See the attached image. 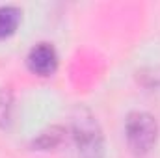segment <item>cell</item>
Returning a JSON list of instances; mask_svg holds the SVG:
<instances>
[{
    "instance_id": "obj_6",
    "label": "cell",
    "mask_w": 160,
    "mask_h": 158,
    "mask_svg": "<svg viewBox=\"0 0 160 158\" xmlns=\"http://www.w3.org/2000/svg\"><path fill=\"white\" fill-rule=\"evenodd\" d=\"M13 112V95L8 87L0 89V126H8L11 123Z\"/></svg>"
},
{
    "instance_id": "obj_1",
    "label": "cell",
    "mask_w": 160,
    "mask_h": 158,
    "mask_svg": "<svg viewBox=\"0 0 160 158\" xmlns=\"http://www.w3.org/2000/svg\"><path fill=\"white\" fill-rule=\"evenodd\" d=\"M73 136L78 147V158H102L104 143L102 132L97 123L95 116L86 110L78 108L73 116Z\"/></svg>"
},
{
    "instance_id": "obj_5",
    "label": "cell",
    "mask_w": 160,
    "mask_h": 158,
    "mask_svg": "<svg viewBox=\"0 0 160 158\" xmlns=\"http://www.w3.org/2000/svg\"><path fill=\"white\" fill-rule=\"evenodd\" d=\"M62 138H63V130L60 126H52V128L41 132L38 140H34V147H38V149H52L62 141Z\"/></svg>"
},
{
    "instance_id": "obj_3",
    "label": "cell",
    "mask_w": 160,
    "mask_h": 158,
    "mask_svg": "<svg viewBox=\"0 0 160 158\" xmlns=\"http://www.w3.org/2000/svg\"><path fill=\"white\" fill-rule=\"evenodd\" d=\"M26 63H28V69L39 77H48L56 71V65H58V56H56V50L52 45L48 43H39L36 45L30 52H28V58H26Z\"/></svg>"
},
{
    "instance_id": "obj_4",
    "label": "cell",
    "mask_w": 160,
    "mask_h": 158,
    "mask_svg": "<svg viewBox=\"0 0 160 158\" xmlns=\"http://www.w3.org/2000/svg\"><path fill=\"white\" fill-rule=\"evenodd\" d=\"M19 22H21V9L15 6H2L0 7V39L15 34Z\"/></svg>"
},
{
    "instance_id": "obj_2",
    "label": "cell",
    "mask_w": 160,
    "mask_h": 158,
    "mask_svg": "<svg viewBox=\"0 0 160 158\" xmlns=\"http://www.w3.org/2000/svg\"><path fill=\"white\" fill-rule=\"evenodd\" d=\"M125 136H127V143L128 149L136 155V156H143L147 155L158 136V125L151 114L145 112H134L127 117L125 123Z\"/></svg>"
}]
</instances>
